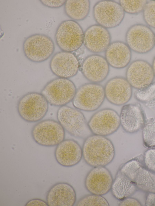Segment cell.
Wrapping results in <instances>:
<instances>
[{
  "label": "cell",
  "mask_w": 155,
  "mask_h": 206,
  "mask_svg": "<svg viewBox=\"0 0 155 206\" xmlns=\"http://www.w3.org/2000/svg\"><path fill=\"white\" fill-rule=\"evenodd\" d=\"M144 163L147 168L155 172V148H150L145 151Z\"/></svg>",
  "instance_id": "f546056e"
},
{
  "label": "cell",
  "mask_w": 155,
  "mask_h": 206,
  "mask_svg": "<svg viewBox=\"0 0 155 206\" xmlns=\"http://www.w3.org/2000/svg\"><path fill=\"white\" fill-rule=\"evenodd\" d=\"M152 66L155 76V56L153 60Z\"/></svg>",
  "instance_id": "e575fe53"
},
{
  "label": "cell",
  "mask_w": 155,
  "mask_h": 206,
  "mask_svg": "<svg viewBox=\"0 0 155 206\" xmlns=\"http://www.w3.org/2000/svg\"><path fill=\"white\" fill-rule=\"evenodd\" d=\"M120 118V125L123 130L128 133H133L138 131L145 124L142 110L137 104L124 105L121 108Z\"/></svg>",
  "instance_id": "ffe728a7"
},
{
  "label": "cell",
  "mask_w": 155,
  "mask_h": 206,
  "mask_svg": "<svg viewBox=\"0 0 155 206\" xmlns=\"http://www.w3.org/2000/svg\"><path fill=\"white\" fill-rule=\"evenodd\" d=\"M119 206H141V204L136 199L128 197L121 200H119L118 203Z\"/></svg>",
  "instance_id": "1f68e13d"
},
{
  "label": "cell",
  "mask_w": 155,
  "mask_h": 206,
  "mask_svg": "<svg viewBox=\"0 0 155 206\" xmlns=\"http://www.w3.org/2000/svg\"><path fill=\"white\" fill-rule=\"evenodd\" d=\"M143 11L145 22L149 27L155 28V1L147 2Z\"/></svg>",
  "instance_id": "83f0119b"
},
{
  "label": "cell",
  "mask_w": 155,
  "mask_h": 206,
  "mask_svg": "<svg viewBox=\"0 0 155 206\" xmlns=\"http://www.w3.org/2000/svg\"><path fill=\"white\" fill-rule=\"evenodd\" d=\"M90 3L88 0H68L64 5L66 14L74 21L82 20L88 16Z\"/></svg>",
  "instance_id": "cb8c5ba5"
},
{
  "label": "cell",
  "mask_w": 155,
  "mask_h": 206,
  "mask_svg": "<svg viewBox=\"0 0 155 206\" xmlns=\"http://www.w3.org/2000/svg\"><path fill=\"white\" fill-rule=\"evenodd\" d=\"M105 52V59L109 65L114 68H123L130 61L131 50L126 43L122 41L111 43Z\"/></svg>",
  "instance_id": "44dd1931"
},
{
  "label": "cell",
  "mask_w": 155,
  "mask_h": 206,
  "mask_svg": "<svg viewBox=\"0 0 155 206\" xmlns=\"http://www.w3.org/2000/svg\"><path fill=\"white\" fill-rule=\"evenodd\" d=\"M84 32L80 25L72 20L63 21L55 34L57 44L64 51L72 52L79 49L84 43Z\"/></svg>",
  "instance_id": "3957f363"
},
{
  "label": "cell",
  "mask_w": 155,
  "mask_h": 206,
  "mask_svg": "<svg viewBox=\"0 0 155 206\" xmlns=\"http://www.w3.org/2000/svg\"><path fill=\"white\" fill-rule=\"evenodd\" d=\"M142 133L144 146L148 148H155V118L144 124Z\"/></svg>",
  "instance_id": "d4e9b609"
},
{
  "label": "cell",
  "mask_w": 155,
  "mask_h": 206,
  "mask_svg": "<svg viewBox=\"0 0 155 206\" xmlns=\"http://www.w3.org/2000/svg\"><path fill=\"white\" fill-rule=\"evenodd\" d=\"M26 57L30 61L37 63L43 62L49 59L55 50L54 41L49 36L36 34L26 38L23 44Z\"/></svg>",
  "instance_id": "8992f818"
},
{
  "label": "cell",
  "mask_w": 155,
  "mask_h": 206,
  "mask_svg": "<svg viewBox=\"0 0 155 206\" xmlns=\"http://www.w3.org/2000/svg\"><path fill=\"white\" fill-rule=\"evenodd\" d=\"M137 189L134 183L119 170L113 180L110 190L115 198L121 200L130 197Z\"/></svg>",
  "instance_id": "7402d4cb"
},
{
  "label": "cell",
  "mask_w": 155,
  "mask_h": 206,
  "mask_svg": "<svg viewBox=\"0 0 155 206\" xmlns=\"http://www.w3.org/2000/svg\"><path fill=\"white\" fill-rule=\"evenodd\" d=\"M64 130L58 122L48 119L36 124L32 129L31 134L38 144L52 147L57 146L64 140Z\"/></svg>",
  "instance_id": "ba28073f"
},
{
  "label": "cell",
  "mask_w": 155,
  "mask_h": 206,
  "mask_svg": "<svg viewBox=\"0 0 155 206\" xmlns=\"http://www.w3.org/2000/svg\"><path fill=\"white\" fill-rule=\"evenodd\" d=\"M78 206H109L107 200L102 195L92 194L85 195L77 202Z\"/></svg>",
  "instance_id": "4316f807"
},
{
  "label": "cell",
  "mask_w": 155,
  "mask_h": 206,
  "mask_svg": "<svg viewBox=\"0 0 155 206\" xmlns=\"http://www.w3.org/2000/svg\"><path fill=\"white\" fill-rule=\"evenodd\" d=\"M81 71L85 78L91 82L98 83L104 81L109 72V65L105 58L93 54L83 61Z\"/></svg>",
  "instance_id": "2e32d148"
},
{
  "label": "cell",
  "mask_w": 155,
  "mask_h": 206,
  "mask_svg": "<svg viewBox=\"0 0 155 206\" xmlns=\"http://www.w3.org/2000/svg\"><path fill=\"white\" fill-rule=\"evenodd\" d=\"M58 122L64 130L76 137L86 139L92 134L83 113L77 109L64 105L57 113Z\"/></svg>",
  "instance_id": "7a4b0ae2"
},
{
  "label": "cell",
  "mask_w": 155,
  "mask_h": 206,
  "mask_svg": "<svg viewBox=\"0 0 155 206\" xmlns=\"http://www.w3.org/2000/svg\"><path fill=\"white\" fill-rule=\"evenodd\" d=\"M105 98L104 88L102 85L92 82L87 83L76 90L72 103L76 109L92 111L101 106Z\"/></svg>",
  "instance_id": "52a82bcc"
},
{
  "label": "cell",
  "mask_w": 155,
  "mask_h": 206,
  "mask_svg": "<svg viewBox=\"0 0 155 206\" xmlns=\"http://www.w3.org/2000/svg\"><path fill=\"white\" fill-rule=\"evenodd\" d=\"M145 206H155V193H148L146 197Z\"/></svg>",
  "instance_id": "836d02e7"
},
{
  "label": "cell",
  "mask_w": 155,
  "mask_h": 206,
  "mask_svg": "<svg viewBox=\"0 0 155 206\" xmlns=\"http://www.w3.org/2000/svg\"><path fill=\"white\" fill-rule=\"evenodd\" d=\"M25 206H47L48 205L46 201L38 198L32 199L28 201L26 204Z\"/></svg>",
  "instance_id": "d6a6232c"
},
{
  "label": "cell",
  "mask_w": 155,
  "mask_h": 206,
  "mask_svg": "<svg viewBox=\"0 0 155 206\" xmlns=\"http://www.w3.org/2000/svg\"><path fill=\"white\" fill-rule=\"evenodd\" d=\"M82 150L84 161L93 167L107 165L113 161L115 154L114 146L110 140L93 134L85 139Z\"/></svg>",
  "instance_id": "6da1fadb"
},
{
  "label": "cell",
  "mask_w": 155,
  "mask_h": 206,
  "mask_svg": "<svg viewBox=\"0 0 155 206\" xmlns=\"http://www.w3.org/2000/svg\"><path fill=\"white\" fill-rule=\"evenodd\" d=\"M80 67L78 59L71 52H58L53 55L50 62L51 71L59 78L68 79L74 76Z\"/></svg>",
  "instance_id": "5bb4252c"
},
{
  "label": "cell",
  "mask_w": 155,
  "mask_h": 206,
  "mask_svg": "<svg viewBox=\"0 0 155 206\" xmlns=\"http://www.w3.org/2000/svg\"><path fill=\"white\" fill-rule=\"evenodd\" d=\"M76 194L74 188L64 182L55 183L48 190L46 201L49 206H72L75 204Z\"/></svg>",
  "instance_id": "d6986e66"
},
{
  "label": "cell",
  "mask_w": 155,
  "mask_h": 206,
  "mask_svg": "<svg viewBox=\"0 0 155 206\" xmlns=\"http://www.w3.org/2000/svg\"><path fill=\"white\" fill-rule=\"evenodd\" d=\"M111 40L107 29L96 24L90 26L84 32L83 44L88 50L97 53L105 51Z\"/></svg>",
  "instance_id": "e0dca14e"
},
{
  "label": "cell",
  "mask_w": 155,
  "mask_h": 206,
  "mask_svg": "<svg viewBox=\"0 0 155 206\" xmlns=\"http://www.w3.org/2000/svg\"><path fill=\"white\" fill-rule=\"evenodd\" d=\"M88 124L92 134L105 137L117 130L120 125V116L113 109H102L92 115Z\"/></svg>",
  "instance_id": "8fae6325"
},
{
  "label": "cell",
  "mask_w": 155,
  "mask_h": 206,
  "mask_svg": "<svg viewBox=\"0 0 155 206\" xmlns=\"http://www.w3.org/2000/svg\"><path fill=\"white\" fill-rule=\"evenodd\" d=\"M105 96L111 103L117 106L127 103L130 99L132 87L126 78L116 77L110 79L104 88Z\"/></svg>",
  "instance_id": "9a60e30c"
},
{
  "label": "cell",
  "mask_w": 155,
  "mask_h": 206,
  "mask_svg": "<svg viewBox=\"0 0 155 206\" xmlns=\"http://www.w3.org/2000/svg\"><path fill=\"white\" fill-rule=\"evenodd\" d=\"M135 96L139 101L147 102L155 99V83H152L147 88L138 90L135 92Z\"/></svg>",
  "instance_id": "f1b7e54d"
},
{
  "label": "cell",
  "mask_w": 155,
  "mask_h": 206,
  "mask_svg": "<svg viewBox=\"0 0 155 206\" xmlns=\"http://www.w3.org/2000/svg\"><path fill=\"white\" fill-rule=\"evenodd\" d=\"M93 15L98 24L107 29L118 26L124 18L125 12L119 3L105 0L95 4Z\"/></svg>",
  "instance_id": "9c48e42d"
},
{
  "label": "cell",
  "mask_w": 155,
  "mask_h": 206,
  "mask_svg": "<svg viewBox=\"0 0 155 206\" xmlns=\"http://www.w3.org/2000/svg\"><path fill=\"white\" fill-rule=\"evenodd\" d=\"M54 155L59 165L65 167H72L81 161L83 157L82 148L76 141L65 139L57 145Z\"/></svg>",
  "instance_id": "ac0fdd59"
},
{
  "label": "cell",
  "mask_w": 155,
  "mask_h": 206,
  "mask_svg": "<svg viewBox=\"0 0 155 206\" xmlns=\"http://www.w3.org/2000/svg\"><path fill=\"white\" fill-rule=\"evenodd\" d=\"M131 180L137 189L148 193H155V172L142 165L136 170Z\"/></svg>",
  "instance_id": "603a6c76"
},
{
  "label": "cell",
  "mask_w": 155,
  "mask_h": 206,
  "mask_svg": "<svg viewBox=\"0 0 155 206\" xmlns=\"http://www.w3.org/2000/svg\"><path fill=\"white\" fill-rule=\"evenodd\" d=\"M76 90L71 81L59 77L48 82L41 93L50 105L61 107L72 101Z\"/></svg>",
  "instance_id": "277c9868"
},
{
  "label": "cell",
  "mask_w": 155,
  "mask_h": 206,
  "mask_svg": "<svg viewBox=\"0 0 155 206\" xmlns=\"http://www.w3.org/2000/svg\"><path fill=\"white\" fill-rule=\"evenodd\" d=\"M48 103L41 94L28 93L22 97L17 105L18 113L21 118L28 122H35L42 119L46 114Z\"/></svg>",
  "instance_id": "5b68a950"
},
{
  "label": "cell",
  "mask_w": 155,
  "mask_h": 206,
  "mask_svg": "<svg viewBox=\"0 0 155 206\" xmlns=\"http://www.w3.org/2000/svg\"><path fill=\"white\" fill-rule=\"evenodd\" d=\"M147 2L145 0H120L119 1V3L124 11L131 14H137L143 11Z\"/></svg>",
  "instance_id": "484cf974"
},
{
  "label": "cell",
  "mask_w": 155,
  "mask_h": 206,
  "mask_svg": "<svg viewBox=\"0 0 155 206\" xmlns=\"http://www.w3.org/2000/svg\"><path fill=\"white\" fill-rule=\"evenodd\" d=\"M126 79L132 87L140 90L151 84L155 77L152 66L143 60L132 62L128 67Z\"/></svg>",
  "instance_id": "7c38bea8"
},
{
  "label": "cell",
  "mask_w": 155,
  "mask_h": 206,
  "mask_svg": "<svg viewBox=\"0 0 155 206\" xmlns=\"http://www.w3.org/2000/svg\"><path fill=\"white\" fill-rule=\"evenodd\" d=\"M113 181L110 172L105 166L96 167L87 175L84 185L91 194L102 196L111 190Z\"/></svg>",
  "instance_id": "4fadbf2b"
},
{
  "label": "cell",
  "mask_w": 155,
  "mask_h": 206,
  "mask_svg": "<svg viewBox=\"0 0 155 206\" xmlns=\"http://www.w3.org/2000/svg\"><path fill=\"white\" fill-rule=\"evenodd\" d=\"M44 5L52 8H59L64 5L66 0H40Z\"/></svg>",
  "instance_id": "4dcf8cb0"
},
{
  "label": "cell",
  "mask_w": 155,
  "mask_h": 206,
  "mask_svg": "<svg viewBox=\"0 0 155 206\" xmlns=\"http://www.w3.org/2000/svg\"><path fill=\"white\" fill-rule=\"evenodd\" d=\"M126 43L131 49L140 54L147 53L155 46V34L149 27L138 24L131 26L126 34Z\"/></svg>",
  "instance_id": "30bf717a"
}]
</instances>
